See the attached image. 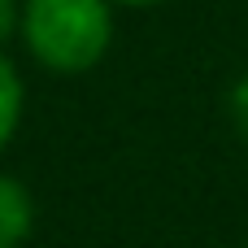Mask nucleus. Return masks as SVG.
Returning <instances> with one entry per match:
<instances>
[{"instance_id":"nucleus-4","label":"nucleus","mask_w":248,"mask_h":248,"mask_svg":"<svg viewBox=\"0 0 248 248\" xmlns=\"http://www.w3.org/2000/svg\"><path fill=\"white\" fill-rule=\"evenodd\" d=\"M227 113H231L235 131L248 140V74H240V78L231 83V92H227Z\"/></svg>"},{"instance_id":"nucleus-2","label":"nucleus","mask_w":248,"mask_h":248,"mask_svg":"<svg viewBox=\"0 0 248 248\" xmlns=\"http://www.w3.org/2000/svg\"><path fill=\"white\" fill-rule=\"evenodd\" d=\"M31 227H35V201H31V192L17 179L0 174V248H22L26 235H31Z\"/></svg>"},{"instance_id":"nucleus-1","label":"nucleus","mask_w":248,"mask_h":248,"mask_svg":"<svg viewBox=\"0 0 248 248\" xmlns=\"http://www.w3.org/2000/svg\"><path fill=\"white\" fill-rule=\"evenodd\" d=\"M22 39L52 74H83L113 44V0H26Z\"/></svg>"},{"instance_id":"nucleus-6","label":"nucleus","mask_w":248,"mask_h":248,"mask_svg":"<svg viewBox=\"0 0 248 248\" xmlns=\"http://www.w3.org/2000/svg\"><path fill=\"white\" fill-rule=\"evenodd\" d=\"M113 4H131V9H144V4H161V0H113Z\"/></svg>"},{"instance_id":"nucleus-5","label":"nucleus","mask_w":248,"mask_h":248,"mask_svg":"<svg viewBox=\"0 0 248 248\" xmlns=\"http://www.w3.org/2000/svg\"><path fill=\"white\" fill-rule=\"evenodd\" d=\"M22 26V4L17 0H0V44Z\"/></svg>"},{"instance_id":"nucleus-3","label":"nucleus","mask_w":248,"mask_h":248,"mask_svg":"<svg viewBox=\"0 0 248 248\" xmlns=\"http://www.w3.org/2000/svg\"><path fill=\"white\" fill-rule=\"evenodd\" d=\"M22 105H26L22 74L13 70L9 57H0V153H4V144L13 140V131H17V122H22Z\"/></svg>"}]
</instances>
